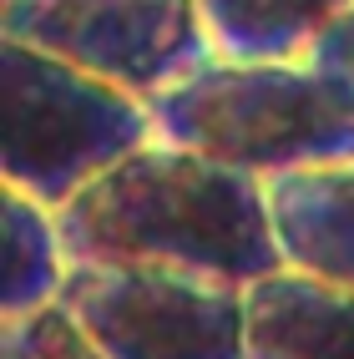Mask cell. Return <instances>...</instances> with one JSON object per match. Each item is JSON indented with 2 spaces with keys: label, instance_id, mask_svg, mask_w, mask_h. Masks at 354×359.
Here are the masks:
<instances>
[{
  "label": "cell",
  "instance_id": "7",
  "mask_svg": "<svg viewBox=\"0 0 354 359\" xmlns=\"http://www.w3.org/2000/svg\"><path fill=\"white\" fill-rule=\"evenodd\" d=\"M248 359H354V289L273 273L248 289Z\"/></svg>",
  "mask_w": 354,
  "mask_h": 359
},
{
  "label": "cell",
  "instance_id": "8",
  "mask_svg": "<svg viewBox=\"0 0 354 359\" xmlns=\"http://www.w3.org/2000/svg\"><path fill=\"white\" fill-rule=\"evenodd\" d=\"M212 61H309L354 0H193Z\"/></svg>",
  "mask_w": 354,
  "mask_h": 359
},
{
  "label": "cell",
  "instance_id": "1",
  "mask_svg": "<svg viewBox=\"0 0 354 359\" xmlns=\"http://www.w3.org/2000/svg\"><path fill=\"white\" fill-rule=\"evenodd\" d=\"M56 223L71 263H157L238 289L283 273L264 177L172 142H147L116 162L56 208Z\"/></svg>",
  "mask_w": 354,
  "mask_h": 359
},
{
  "label": "cell",
  "instance_id": "11",
  "mask_svg": "<svg viewBox=\"0 0 354 359\" xmlns=\"http://www.w3.org/2000/svg\"><path fill=\"white\" fill-rule=\"evenodd\" d=\"M309 66L329 71V76H334L349 97H354V6L324 31V41L314 46V56H309Z\"/></svg>",
  "mask_w": 354,
  "mask_h": 359
},
{
  "label": "cell",
  "instance_id": "5",
  "mask_svg": "<svg viewBox=\"0 0 354 359\" xmlns=\"http://www.w3.org/2000/svg\"><path fill=\"white\" fill-rule=\"evenodd\" d=\"M0 31L147 107L212 61L193 0H11Z\"/></svg>",
  "mask_w": 354,
  "mask_h": 359
},
{
  "label": "cell",
  "instance_id": "12",
  "mask_svg": "<svg viewBox=\"0 0 354 359\" xmlns=\"http://www.w3.org/2000/svg\"><path fill=\"white\" fill-rule=\"evenodd\" d=\"M0 6H11V0H0Z\"/></svg>",
  "mask_w": 354,
  "mask_h": 359
},
{
  "label": "cell",
  "instance_id": "6",
  "mask_svg": "<svg viewBox=\"0 0 354 359\" xmlns=\"http://www.w3.org/2000/svg\"><path fill=\"white\" fill-rule=\"evenodd\" d=\"M264 193L283 269L354 289V162L264 177Z\"/></svg>",
  "mask_w": 354,
  "mask_h": 359
},
{
  "label": "cell",
  "instance_id": "9",
  "mask_svg": "<svg viewBox=\"0 0 354 359\" xmlns=\"http://www.w3.org/2000/svg\"><path fill=\"white\" fill-rule=\"evenodd\" d=\"M0 228H6V243H0V314H6V324L61 304L71 258L61 243L56 208L6 187V198H0Z\"/></svg>",
  "mask_w": 354,
  "mask_h": 359
},
{
  "label": "cell",
  "instance_id": "2",
  "mask_svg": "<svg viewBox=\"0 0 354 359\" xmlns=\"http://www.w3.org/2000/svg\"><path fill=\"white\" fill-rule=\"evenodd\" d=\"M157 142L253 177L354 162V97L309 61H207L152 102Z\"/></svg>",
  "mask_w": 354,
  "mask_h": 359
},
{
  "label": "cell",
  "instance_id": "10",
  "mask_svg": "<svg viewBox=\"0 0 354 359\" xmlns=\"http://www.w3.org/2000/svg\"><path fill=\"white\" fill-rule=\"evenodd\" d=\"M0 359H107V354L76 329V319L61 304H51L31 319H11L0 329Z\"/></svg>",
  "mask_w": 354,
  "mask_h": 359
},
{
  "label": "cell",
  "instance_id": "4",
  "mask_svg": "<svg viewBox=\"0 0 354 359\" xmlns=\"http://www.w3.org/2000/svg\"><path fill=\"white\" fill-rule=\"evenodd\" d=\"M61 309L107 359H248V289L157 263H71Z\"/></svg>",
  "mask_w": 354,
  "mask_h": 359
},
{
  "label": "cell",
  "instance_id": "3",
  "mask_svg": "<svg viewBox=\"0 0 354 359\" xmlns=\"http://www.w3.org/2000/svg\"><path fill=\"white\" fill-rule=\"evenodd\" d=\"M0 102L6 187L46 208H66L116 162L157 142L152 107L142 97L20 41H6L0 51Z\"/></svg>",
  "mask_w": 354,
  "mask_h": 359
}]
</instances>
